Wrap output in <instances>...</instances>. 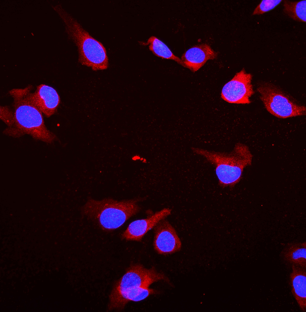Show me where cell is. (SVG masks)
Returning a JSON list of instances; mask_svg holds the SVG:
<instances>
[{"label":"cell","instance_id":"1","mask_svg":"<svg viewBox=\"0 0 306 312\" xmlns=\"http://www.w3.org/2000/svg\"><path fill=\"white\" fill-rule=\"evenodd\" d=\"M32 88V86L29 85L24 89H14L9 91L14 100L13 122L3 133L14 138L27 134L36 140L52 143L57 139L56 136L46 127L42 113L27 98V93Z\"/></svg>","mask_w":306,"mask_h":312},{"label":"cell","instance_id":"2","mask_svg":"<svg viewBox=\"0 0 306 312\" xmlns=\"http://www.w3.org/2000/svg\"><path fill=\"white\" fill-rule=\"evenodd\" d=\"M167 280L163 274L153 268L140 265L130 268L116 283L110 296V308L121 309L130 301L138 302L155 293L150 285L160 280Z\"/></svg>","mask_w":306,"mask_h":312},{"label":"cell","instance_id":"3","mask_svg":"<svg viewBox=\"0 0 306 312\" xmlns=\"http://www.w3.org/2000/svg\"><path fill=\"white\" fill-rule=\"evenodd\" d=\"M192 150L215 166L219 185L223 188L234 187L241 180L244 168L252 163V155L249 148L240 143L228 153L193 147Z\"/></svg>","mask_w":306,"mask_h":312},{"label":"cell","instance_id":"4","mask_svg":"<svg viewBox=\"0 0 306 312\" xmlns=\"http://www.w3.org/2000/svg\"><path fill=\"white\" fill-rule=\"evenodd\" d=\"M138 200L118 201L112 199L98 201L89 199L84 206V213L95 219L104 230L110 231L121 226L140 208Z\"/></svg>","mask_w":306,"mask_h":312},{"label":"cell","instance_id":"5","mask_svg":"<svg viewBox=\"0 0 306 312\" xmlns=\"http://www.w3.org/2000/svg\"><path fill=\"white\" fill-rule=\"evenodd\" d=\"M63 17L68 33L77 47L78 62L93 71L107 69L109 59L102 43L93 37L70 15L64 12Z\"/></svg>","mask_w":306,"mask_h":312},{"label":"cell","instance_id":"6","mask_svg":"<svg viewBox=\"0 0 306 312\" xmlns=\"http://www.w3.org/2000/svg\"><path fill=\"white\" fill-rule=\"evenodd\" d=\"M257 90L266 109L275 117L286 119L305 115V106L292 101L273 85L265 83L259 87Z\"/></svg>","mask_w":306,"mask_h":312},{"label":"cell","instance_id":"7","mask_svg":"<svg viewBox=\"0 0 306 312\" xmlns=\"http://www.w3.org/2000/svg\"><path fill=\"white\" fill-rule=\"evenodd\" d=\"M252 77L244 68L236 73L223 87L221 94L222 99L230 103H250L249 98L254 93L251 83Z\"/></svg>","mask_w":306,"mask_h":312},{"label":"cell","instance_id":"8","mask_svg":"<svg viewBox=\"0 0 306 312\" xmlns=\"http://www.w3.org/2000/svg\"><path fill=\"white\" fill-rule=\"evenodd\" d=\"M164 219L160 220L154 228L153 245L158 253L166 255L179 251L182 243L175 229Z\"/></svg>","mask_w":306,"mask_h":312},{"label":"cell","instance_id":"9","mask_svg":"<svg viewBox=\"0 0 306 312\" xmlns=\"http://www.w3.org/2000/svg\"><path fill=\"white\" fill-rule=\"evenodd\" d=\"M32 88L28 91V100L47 117H49L56 111L60 103V97L52 87L44 84L38 86L34 93H31Z\"/></svg>","mask_w":306,"mask_h":312},{"label":"cell","instance_id":"10","mask_svg":"<svg viewBox=\"0 0 306 312\" xmlns=\"http://www.w3.org/2000/svg\"><path fill=\"white\" fill-rule=\"evenodd\" d=\"M171 210L164 208L149 218L137 220L131 223L124 232L122 238L128 240L140 241L145 234L161 220L170 215Z\"/></svg>","mask_w":306,"mask_h":312},{"label":"cell","instance_id":"11","mask_svg":"<svg viewBox=\"0 0 306 312\" xmlns=\"http://www.w3.org/2000/svg\"><path fill=\"white\" fill-rule=\"evenodd\" d=\"M217 56V53L207 44L195 45L182 55L181 59L182 66L195 72L202 67L208 60L215 59Z\"/></svg>","mask_w":306,"mask_h":312},{"label":"cell","instance_id":"12","mask_svg":"<svg viewBox=\"0 0 306 312\" xmlns=\"http://www.w3.org/2000/svg\"><path fill=\"white\" fill-rule=\"evenodd\" d=\"M290 275L292 292L300 308L306 310V271L305 268L293 264Z\"/></svg>","mask_w":306,"mask_h":312},{"label":"cell","instance_id":"13","mask_svg":"<svg viewBox=\"0 0 306 312\" xmlns=\"http://www.w3.org/2000/svg\"><path fill=\"white\" fill-rule=\"evenodd\" d=\"M283 254L285 260L292 265L306 268V242L288 244Z\"/></svg>","mask_w":306,"mask_h":312},{"label":"cell","instance_id":"14","mask_svg":"<svg viewBox=\"0 0 306 312\" xmlns=\"http://www.w3.org/2000/svg\"><path fill=\"white\" fill-rule=\"evenodd\" d=\"M139 42L142 45H149V49L156 56L164 58L174 60L182 65L181 59L175 55L168 47L156 37H150L146 42Z\"/></svg>","mask_w":306,"mask_h":312},{"label":"cell","instance_id":"15","mask_svg":"<svg viewBox=\"0 0 306 312\" xmlns=\"http://www.w3.org/2000/svg\"><path fill=\"white\" fill-rule=\"evenodd\" d=\"M284 12L293 19L299 22H306V0L291 1L284 0Z\"/></svg>","mask_w":306,"mask_h":312},{"label":"cell","instance_id":"16","mask_svg":"<svg viewBox=\"0 0 306 312\" xmlns=\"http://www.w3.org/2000/svg\"><path fill=\"white\" fill-rule=\"evenodd\" d=\"M282 0H263L257 6L252 15H260L272 10L279 5Z\"/></svg>","mask_w":306,"mask_h":312},{"label":"cell","instance_id":"17","mask_svg":"<svg viewBox=\"0 0 306 312\" xmlns=\"http://www.w3.org/2000/svg\"><path fill=\"white\" fill-rule=\"evenodd\" d=\"M0 119L7 126H11L13 123L14 112L7 106H0Z\"/></svg>","mask_w":306,"mask_h":312}]
</instances>
